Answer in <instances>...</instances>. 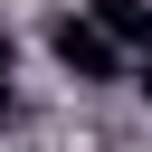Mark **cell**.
Instances as JSON below:
<instances>
[{
	"mask_svg": "<svg viewBox=\"0 0 152 152\" xmlns=\"http://www.w3.org/2000/svg\"><path fill=\"white\" fill-rule=\"evenodd\" d=\"M48 57H57L76 86H114V76H124V48H104V28H95L86 10H57V19H48Z\"/></svg>",
	"mask_w": 152,
	"mask_h": 152,
	"instance_id": "6da1fadb",
	"label": "cell"
},
{
	"mask_svg": "<svg viewBox=\"0 0 152 152\" xmlns=\"http://www.w3.org/2000/svg\"><path fill=\"white\" fill-rule=\"evenodd\" d=\"M86 19L104 28V48H152V0H86Z\"/></svg>",
	"mask_w": 152,
	"mask_h": 152,
	"instance_id": "7a4b0ae2",
	"label": "cell"
},
{
	"mask_svg": "<svg viewBox=\"0 0 152 152\" xmlns=\"http://www.w3.org/2000/svg\"><path fill=\"white\" fill-rule=\"evenodd\" d=\"M0 114H10V38H0Z\"/></svg>",
	"mask_w": 152,
	"mask_h": 152,
	"instance_id": "3957f363",
	"label": "cell"
},
{
	"mask_svg": "<svg viewBox=\"0 0 152 152\" xmlns=\"http://www.w3.org/2000/svg\"><path fill=\"white\" fill-rule=\"evenodd\" d=\"M133 86H142V95H152V48H142V66H133Z\"/></svg>",
	"mask_w": 152,
	"mask_h": 152,
	"instance_id": "277c9868",
	"label": "cell"
}]
</instances>
